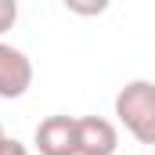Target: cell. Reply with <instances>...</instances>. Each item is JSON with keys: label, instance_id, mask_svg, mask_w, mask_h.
Returning a JSON list of instances; mask_svg holds the SVG:
<instances>
[{"label": "cell", "instance_id": "ba28073f", "mask_svg": "<svg viewBox=\"0 0 155 155\" xmlns=\"http://www.w3.org/2000/svg\"><path fill=\"white\" fill-rule=\"evenodd\" d=\"M0 137H4V126H0Z\"/></svg>", "mask_w": 155, "mask_h": 155}, {"label": "cell", "instance_id": "277c9868", "mask_svg": "<svg viewBox=\"0 0 155 155\" xmlns=\"http://www.w3.org/2000/svg\"><path fill=\"white\" fill-rule=\"evenodd\" d=\"M79 155H116L119 152V130L105 116H76Z\"/></svg>", "mask_w": 155, "mask_h": 155}, {"label": "cell", "instance_id": "9c48e42d", "mask_svg": "<svg viewBox=\"0 0 155 155\" xmlns=\"http://www.w3.org/2000/svg\"><path fill=\"white\" fill-rule=\"evenodd\" d=\"M152 155H155V152H152Z\"/></svg>", "mask_w": 155, "mask_h": 155}, {"label": "cell", "instance_id": "52a82bcc", "mask_svg": "<svg viewBox=\"0 0 155 155\" xmlns=\"http://www.w3.org/2000/svg\"><path fill=\"white\" fill-rule=\"evenodd\" d=\"M0 155H29V148H25L18 137H7V134H4V137H0Z\"/></svg>", "mask_w": 155, "mask_h": 155}, {"label": "cell", "instance_id": "5b68a950", "mask_svg": "<svg viewBox=\"0 0 155 155\" xmlns=\"http://www.w3.org/2000/svg\"><path fill=\"white\" fill-rule=\"evenodd\" d=\"M61 4H65V11H72L79 18H97L112 7V0H61Z\"/></svg>", "mask_w": 155, "mask_h": 155}, {"label": "cell", "instance_id": "3957f363", "mask_svg": "<svg viewBox=\"0 0 155 155\" xmlns=\"http://www.w3.org/2000/svg\"><path fill=\"white\" fill-rule=\"evenodd\" d=\"M29 87H33V61H29V54L0 40V97L4 101H18V97L29 94Z\"/></svg>", "mask_w": 155, "mask_h": 155}, {"label": "cell", "instance_id": "7a4b0ae2", "mask_svg": "<svg viewBox=\"0 0 155 155\" xmlns=\"http://www.w3.org/2000/svg\"><path fill=\"white\" fill-rule=\"evenodd\" d=\"M33 144L40 155H79V134H76V116H47L40 119Z\"/></svg>", "mask_w": 155, "mask_h": 155}, {"label": "cell", "instance_id": "6da1fadb", "mask_svg": "<svg viewBox=\"0 0 155 155\" xmlns=\"http://www.w3.org/2000/svg\"><path fill=\"white\" fill-rule=\"evenodd\" d=\"M116 119L126 134L141 144L155 148V83L152 79H130L116 94Z\"/></svg>", "mask_w": 155, "mask_h": 155}, {"label": "cell", "instance_id": "8992f818", "mask_svg": "<svg viewBox=\"0 0 155 155\" xmlns=\"http://www.w3.org/2000/svg\"><path fill=\"white\" fill-rule=\"evenodd\" d=\"M18 22V0H0V36L11 33Z\"/></svg>", "mask_w": 155, "mask_h": 155}]
</instances>
